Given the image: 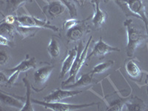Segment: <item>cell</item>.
Returning <instances> with one entry per match:
<instances>
[{"instance_id": "6da1fadb", "label": "cell", "mask_w": 148, "mask_h": 111, "mask_svg": "<svg viewBox=\"0 0 148 111\" xmlns=\"http://www.w3.org/2000/svg\"><path fill=\"white\" fill-rule=\"evenodd\" d=\"M124 26L127 30V43L126 46V53L128 57H132L137 47L148 39V35L144 34L140 29L133 25V19L127 18L124 22Z\"/></svg>"}, {"instance_id": "7a4b0ae2", "label": "cell", "mask_w": 148, "mask_h": 111, "mask_svg": "<svg viewBox=\"0 0 148 111\" xmlns=\"http://www.w3.org/2000/svg\"><path fill=\"white\" fill-rule=\"evenodd\" d=\"M92 36L90 37L89 40L88 41L84 48H83L82 46V42H80L79 44L77 55H76V59L74 61L73 64L71 71L69 72V77L67 78V80H65V81L62 83V88H64V86L67 85V84L76 82V76H77L78 73H79V71H80L82 67H83V65L85 63V61L87 60L88 48H89L90 42H92Z\"/></svg>"}, {"instance_id": "3957f363", "label": "cell", "mask_w": 148, "mask_h": 111, "mask_svg": "<svg viewBox=\"0 0 148 111\" xmlns=\"http://www.w3.org/2000/svg\"><path fill=\"white\" fill-rule=\"evenodd\" d=\"M32 102L34 104H39L44 107L45 109L51 110L53 111H71L76 110L82 109V108H90V107L94 106V105H99V103H89V104H66V103L61 102H47L45 101H40L35 99H32Z\"/></svg>"}, {"instance_id": "277c9868", "label": "cell", "mask_w": 148, "mask_h": 111, "mask_svg": "<svg viewBox=\"0 0 148 111\" xmlns=\"http://www.w3.org/2000/svg\"><path fill=\"white\" fill-rule=\"evenodd\" d=\"M16 23L18 25L25 27H34L39 28H44L51 30L55 32H59V29L56 26L51 25V23L46 20H42L34 16L23 15L16 17Z\"/></svg>"}, {"instance_id": "5b68a950", "label": "cell", "mask_w": 148, "mask_h": 111, "mask_svg": "<svg viewBox=\"0 0 148 111\" xmlns=\"http://www.w3.org/2000/svg\"><path fill=\"white\" fill-rule=\"evenodd\" d=\"M54 67H55L53 64H47L42 66L36 71L34 73V83L36 84V88L32 87L33 90H34L36 92H40L46 88L47 82L52 74Z\"/></svg>"}, {"instance_id": "8992f818", "label": "cell", "mask_w": 148, "mask_h": 111, "mask_svg": "<svg viewBox=\"0 0 148 111\" xmlns=\"http://www.w3.org/2000/svg\"><path fill=\"white\" fill-rule=\"evenodd\" d=\"M113 52H120V49L116 47H113L103 41L102 37H100L99 41L95 44L90 53L88 56L87 59L90 60L93 57L104 58V56Z\"/></svg>"}, {"instance_id": "52a82bcc", "label": "cell", "mask_w": 148, "mask_h": 111, "mask_svg": "<svg viewBox=\"0 0 148 111\" xmlns=\"http://www.w3.org/2000/svg\"><path fill=\"white\" fill-rule=\"evenodd\" d=\"M82 90H68L56 89L47 96L43 98V100L47 102H61L63 100L78 96L82 93Z\"/></svg>"}, {"instance_id": "ba28073f", "label": "cell", "mask_w": 148, "mask_h": 111, "mask_svg": "<svg viewBox=\"0 0 148 111\" xmlns=\"http://www.w3.org/2000/svg\"><path fill=\"white\" fill-rule=\"evenodd\" d=\"M128 7L133 14L145 23L146 34L148 35V18L146 15L145 5L142 0H127Z\"/></svg>"}, {"instance_id": "9c48e42d", "label": "cell", "mask_w": 148, "mask_h": 111, "mask_svg": "<svg viewBox=\"0 0 148 111\" xmlns=\"http://www.w3.org/2000/svg\"><path fill=\"white\" fill-rule=\"evenodd\" d=\"M0 100H1V103L5 106L16 108V109L21 110L25 104V102L23 103L22 100L25 101V96L20 97L16 95L9 94L7 92H4L3 91L1 90Z\"/></svg>"}, {"instance_id": "30bf717a", "label": "cell", "mask_w": 148, "mask_h": 111, "mask_svg": "<svg viewBox=\"0 0 148 111\" xmlns=\"http://www.w3.org/2000/svg\"><path fill=\"white\" fill-rule=\"evenodd\" d=\"M84 21L75 27L67 30L66 37H67V42H77L80 40L85 34L90 32V27L84 23Z\"/></svg>"}, {"instance_id": "8fae6325", "label": "cell", "mask_w": 148, "mask_h": 111, "mask_svg": "<svg viewBox=\"0 0 148 111\" xmlns=\"http://www.w3.org/2000/svg\"><path fill=\"white\" fill-rule=\"evenodd\" d=\"M91 2L94 7V15L92 18V23L95 29L101 28L105 23L108 18V14L100 8V0H91Z\"/></svg>"}, {"instance_id": "7c38bea8", "label": "cell", "mask_w": 148, "mask_h": 111, "mask_svg": "<svg viewBox=\"0 0 148 111\" xmlns=\"http://www.w3.org/2000/svg\"><path fill=\"white\" fill-rule=\"evenodd\" d=\"M67 10V7L59 1H53V2H49L48 5L45 6L42 10L44 14H47L51 18H56L60 15L63 14Z\"/></svg>"}, {"instance_id": "4fadbf2b", "label": "cell", "mask_w": 148, "mask_h": 111, "mask_svg": "<svg viewBox=\"0 0 148 111\" xmlns=\"http://www.w3.org/2000/svg\"><path fill=\"white\" fill-rule=\"evenodd\" d=\"M36 65V59L35 57L30 58L28 54H27L25 59L22 61L19 64H17L15 67L10 69H5V71L6 73L11 74L14 72H18L21 73L22 72H27L30 69H35Z\"/></svg>"}, {"instance_id": "5bb4252c", "label": "cell", "mask_w": 148, "mask_h": 111, "mask_svg": "<svg viewBox=\"0 0 148 111\" xmlns=\"http://www.w3.org/2000/svg\"><path fill=\"white\" fill-rule=\"evenodd\" d=\"M125 70L131 79L136 82H140L142 77V71L135 59H130L125 63Z\"/></svg>"}, {"instance_id": "9a60e30c", "label": "cell", "mask_w": 148, "mask_h": 111, "mask_svg": "<svg viewBox=\"0 0 148 111\" xmlns=\"http://www.w3.org/2000/svg\"><path fill=\"white\" fill-rule=\"evenodd\" d=\"M78 47H75L74 48L71 49L67 53V56L65 57L64 60L63 61L62 68H61L60 73H59V78L62 79L67 73H69L71 71V67L73 64L74 61L76 59V55H77Z\"/></svg>"}, {"instance_id": "2e32d148", "label": "cell", "mask_w": 148, "mask_h": 111, "mask_svg": "<svg viewBox=\"0 0 148 111\" xmlns=\"http://www.w3.org/2000/svg\"><path fill=\"white\" fill-rule=\"evenodd\" d=\"M96 82V80L93 79V75L92 73L89 72L88 73H85L79 78L77 82L73 83L71 84H67L64 87V89H73V88H84L87 86L91 85L92 84H95Z\"/></svg>"}, {"instance_id": "e0dca14e", "label": "cell", "mask_w": 148, "mask_h": 111, "mask_svg": "<svg viewBox=\"0 0 148 111\" xmlns=\"http://www.w3.org/2000/svg\"><path fill=\"white\" fill-rule=\"evenodd\" d=\"M27 75H26L25 77H24L22 79L25 87L26 88V95H25V104L24 107L21 111H34V109L32 106V99L30 98V95H31V88L32 86L30 83L29 80L27 79Z\"/></svg>"}, {"instance_id": "ac0fdd59", "label": "cell", "mask_w": 148, "mask_h": 111, "mask_svg": "<svg viewBox=\"0 0 148 111\" xmlns=\"http://www.w3.org/2000/svg\"><path fill=\"white\" fill-rule=\"evenodd\" d=\"M33 0H6L5 12L7 15L15 13L21 5L26 2H32Z\"/></svg>"}, {"instance_id": "d6986e66", "label": "cell", "mask_w": 148, "mask_h": 111, "mask_svg": "<svg viewBox=\"0 0 148 111\" xmlns=\"http://www.w3.org/2000/svg\"><path fill=\"white\" fill-rule=\"evenodd\" d=\"M47 52L52 59H56L61 54V46L59 41L55 37H51L47 46Z\"/></svg>"}, {"instance_id": "ffe728a7", "label": "cell", "mask_w": 148, "mask_h": 111, "mask_svg": "<svg viewBox=\"0 0 148 111\" xmlns=\"http://www.w3.org/2000/svg\"><path fill=\"white\" fill-rule=\"evenodd\" d=\"M41 28L34 27H25V26L17 25L16 26V31L18 33L22 39H25L28 37H34L37 33L39 32Z\"/></svg>"}, {"instance_id": "44dd1931", "label": "cell", "mask_w": 148, "mask_h": 111, "mask_svg": "<svg viewBox=\"0 0 148 111\" xmlns=\"http://www.w3.org/2000/svg\"><path fill=\"white\" fill-rule=\"evenodd\" d=\"M15 31L16 26L2 21L1 25H0V35L4 36L7 37L9 39L13 41V39H14V34Z\"/></svg>"}, {"instance_id": "7402d4cb", "label": "cell", "mask_w": 148, "mask_h": 111, "mask_svg": "<svg viewBox=\"0 0 148 111\" xmlns=\"http://www.w3.org/2000/svg\"><path fill=\"white\" fill-rule=\"evenodd\" d=\"M132 98V96H129L126 98H119L117 99H115L110 104L108 108L106 110L108 111H121L123 110L127 101H129Z\"/></svg>"}, {"instance_id": "603a6c76", "label": "cell", "mask_w": 148, "mask_h": 111, "mask_svg": "<svg viewBox=\"0 0 148 111\" xmlns=\"http://www.w3.org/2000/svg\"><path fill=\"white\" fill-rule=\"evenodd\" d=\"M135 99V97L132 96V98L128 101H127L126 104H125V106H126L127 110L129 111H141L144 110L145 108V105L144 104V102L141 101V99H138V101H136V100Z\"/></svg>"}, {"instance_id": "cb8c5ba5", "label": "cell", "mask_w": 148, "mask_h": 111, "mask_svg": "<svg viewBox=\"0 0 148 111\" xmlns=\"http://www.w3.org/2000/svg\"><path fill=\"white\" fill-rule=\"evenodd\" d=\"M114 64V61L113 60H108L105 61V62H103L99 63V64H96L93 68L92 69V71H90L92 73V74L94 76L96 74H101L104 73L105 71H108L110 67H111Z\"/></svg>"}, {"instance_id": "d4e9b609", "label": "cell", "mask_w": 148, "mask_h": 111, "mask_svg": "<svg viewBox=\"0 0 148 111\" xmlns=\"http://www.w3.org/2000/svg\"><path fill=\"white\" fill-rule=\"evenodd\" d=\"M109 1H114L117 5H118L119 7L121 8V10H122V12L124 13V14L125 15V16L127 18V17H138L135 15L134 14H133L131 12V10H130L129 7H128L127 4V0H104V2H107L108 3Z\"/></svg>"}, {"instance_id": "484cf974", "label": "cell", "mask_w": 148, "mask_h": 111, "mask_svg": "<svg viewBox=\"0 0 148 111\" xmlns=\"http://www.w3.org/2000/svg\"><path fill=\"white\" fill-rule=\"evenodd\" d=\"M58 1L62 2L67 7V10H68L70 15L71 16L72 18H75L76 16V15H77V9H76L75 5L71 2V0H58Z\"/></svg>"}, {"instance_id": "4316f807", "label": "cell", "mask_w": 148, "mask_h": 111, "mask_svg": "<svg viewBox=\"0 0 148 111\" xmlns=\"http://www.w3.org/2000/svg\"><path fill=\"white\" fill-rule=\"evenodd\" d=\"M84 21V20H82V21L77 20V19H76V18H74L67 19V20H66L65 22L63 23V29L66 30H68L69 29L75 27V26H76L77 25H79V24L82 23V22H83Z\"/></svg>"}, {"instance_id": "83f0119b", "label": "cell", "mask_w": 148, "mask_h": 111, "mask_svg": "<svg viewBox=\"0 0 148 111\" xmlns=\"http://www.w3.org/2000/svg\"><path fill=\"white\" fill-rule=\"evenodd\" d=\"M8 59L9 56L6 51H3V50L0 51V64H1V66L5 65V64H6Z\"/></svg>"}, {"instance_id": "f1b7e54d", "label": "cell", "mask_w": 148, "mask_h": 111, "mask_svg": "<svg viewBox=\"0 0 148 111\" xmlns=\"http://www.w3.org/2000/svg\"><path fill=\"white\" fill-rule=\"evenodd\" d=\"M12 43H13V41L9 39L7 37L4 36L0 35V45L2 46H8V47H11Z\"/></svg>"}, {"instance_id": "f546056e", "label": "cell", "mask_w": 148, "mask_h": 111, "mask_svg": "<svg viewBox=\"0 0 148 111\" xmlns=\"http://www.w3.org/2000/svg\"><path fill=\"white\" fill-rule=\"evenodd\" d=\"M2 22H5L6 23L11 24V25H14V23L16 22V17L13 16L12 14H10V15H7L5 17V19L2 20Z\"/></svg>"}, {"instance_id": "4dcf8cb0", "label": "cell", "mask_w": 148, "mask_h": 111, "mask_svg": "<svg viewBox=\"0 0 148 111\" xmlns=\"http://www.w3.org/2000/svg\"><path fill=\"white\" fill-rule=\"evenodd\" d=\"M8 79L6 78V76H5L4 73L2 71L1 73H0V83H1V85H4L6 87V85L8 84Z\"/></svg>"}, {"instance_id": "1f68e13d", "label": "cell", "mask_w": 148, "mask_h": 111, "mask_svg": "<svg viewBox=\"0 0 148 111\" xmlns=\"http://www.w3.org/2000/svg\"><path fill=\"white\" fill-rule=\"evenodd\" d=\"M73 1L75 2H76L79 6H80V7H83L84 5V3H85L86 0H73Z\"/></svg>"}, {"instance_id": "d6a6232c", "label": "cell", "mask_w": 148, "mask_h": 111, "mask_svg": "<svg viewBox=\"0 0 148 111\" xmlns=\"http://www.w3.org/2000/svg\"><path fill=\"white\" fill-rule=\"evenodd\" d=\"M147 81H148V75H147ZM147 95H148V82H147Z\"/></svg>"}, {"instance_id": "836d02e7", "label": "cell", "mask_w": 148, "mask_h": 111, "mask_svg": "<svg viewBox=\"0 0 148 111\" xmlns=\"http://www.w3.org/2000/svg\"><path fill=\"white\" fill-rule=\"evenodd\" d=\"M145 2H148V0H145Z\"/></svg>"}, {"instance_id": "e575fe53", "label": "cell", "mask_w": 148, "mask_h": 111, "mask_svg": "<svg viewBox=\"0 0 148 111\" xmlns=\"http://www.w3.org/2000/svg\"><path fill=\"white\" fill-rule=\"evenodd\" d=\"M146 110H148V108H147V109H146Z\"/></svg>"}]
</instances>
